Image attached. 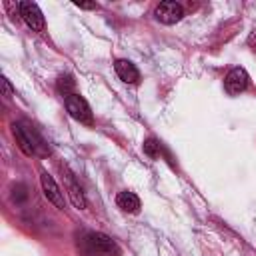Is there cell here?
Returning <instances> with one entry per match:
<instances>
[{
	"instance_id": "6da1fadb",
	"label": "cell",
	"mask_w": 256,
	"mask_h": 256,
	"mask_svg": "<svg viewBox=\"0 0 256 256\" xmlns=\"http://www.w3.org/2000/svg\"><path fill=\"white\" fill-rule=\"evenodd\" d=\"M66 110L68 114L78 120L80 124H86V126H92L94 124V116H92V110L88 106V102L80 96V94H72L66 98Z\"/></svg>"
},
{
	"instance_id": "7a4b0ae2",
	"label": "cell",
	"mask_w": 256,
	"mask_h": 256,
	"mask_svg": "<svg viewBox=\"0 0 256 256\" xmlns=\"http://www.w3.org/2000/svg\"><path fill=\"white\" fill-rule=\"evenodd\" d=\"M154 16L158 22L166 24V26H172V24H178L182 18H184V8L182 4L178 2H172V0H166V2H160L154 10Z\"/></svg>"
},
{
	"instance_id": "3957f363",
	"label": "cell",
	"mask_w": 256,
	"mask_h": 256,
	"mask_svg": "<svg viewBox=\"0 0 256 256\" xmlns=\"http://www.w3.org/2000/svg\"><path fill=\"white\" fill-rule=\"evenodd\" d=\"M88 246L98 256H118L120 254L116 242L110 236H106L104 232H90L88 234Z\"/></svg>"
},
{
	"instance_id": "277c9868",
	"label": "cell",
	"mask_w": 256,
	"mask_h": 256,
	"mask_svg": "<svg viewBox=\"0 0 256 256\" xmlns=\"http://www.w3.org/2000/svg\"><path fill=\"white\" fill-rule=\"evenodd\" d=\"M248 84H250V76H248V72H246L244 68H240V66L232 68V70L226 74V78H224V88H226V92H228L230 96H236V94L244 92V90L248 88Z\"/></svg>"
},
{
	"instance_id": "5b68a950",
	"label": "cell",
	"mask_w": 256,
	"mask_h": 256,
	"mask_svg": "<svg viewBox=\"0 0 256 256\" xmlns=\"http://www.w3.org/2000/svg\"><path fill=\"white\" fill-rule=\"evenodd\" d=\"M40 184H42V190H44V196L48 198V202H52L58 210H64V208H66L64 192L60 190V186L56 184V180H54L48 172H42V174H40Z\"/></svg>"
},
{
	"instance_id": "8992f818",
	"label": "cell",
	"mask_w": 256,
	"mask_h": 256,
	"mask_svg": "<svg viewBox=\"0 0 256 256\" xmlns=\"http://www.w3.org/2000/svg\"><path fill=\"white\" fill-rule=\"evenodd\" d=\"M18 8H20V16L28 24V28H32L34 32H42L44 30L46 22H44V16H42L38 4H34V2H20Z\"/></svg>"
},
{
	"instance_id": "52a82bcc",
	"label": "cell",
	"mask_w": 256,
	"mask_h": 256,
	"mask_svg": "<svg viewBox=\"0 0 256 256\" xmlns=\"http://www.w3.org/2000/svg\"><path fill=\"white\" fill-rule=\"evenodd\" d=\"M114 70H116L118 78L122 82H126V84H136L140 80V72L130 60H116L114 62Z\"/></svg>"
},
{
	"instance_id": "ba28073f",
	"label": "cell",
	"mask_w": 256,
	"mask_h": 256,
	"mask_svg": "<svg viewBox=\"0 0 256 256\" xmlns=\"http://www.w3.org/2000/svg\"><path fill=\"white\" fill-rule=\"evenodd\" d=\"M116 204H118V208H122L124 212H130V214H136L140 210V198L128 190H124L116 196Z\"/></svg>"
},
{
	"instance_id": "9c48e42d",
	"label": "cell",
	"mask_w": 256,
	"mask_h": 256,
	"mask_svg": "<svg viewBox=\"0 0 256 256\" xmlns=\"http://www.w3.org/2000/svg\"><path fill=\"white\" fill-rule=\"evenodd\" d=\"M66 186H68V196H70V200H72V204L76 206V208H86V198H84V192H82V188L76 184V180L72 178V174H68L66 176Z\"/></svg>"
},
{
	"instance_id": "30bf717a",
	"label": "cell",
	"mask_w": 256,
	"mask_h": 256,
	"mask_svg": "<svg viewBox=\"0 0 256 256\" xmlns=\"http://www.w3.org/2000/svg\"><path fill=\"white\" fill-rule=\"evenodd\" d=\"M74 86H76V82L72 80V76L66 74V76H60V78H58V90H60V94H64L66 98L74 94Z\"/></svg>"
},
{
	"instance_id": "8fae6325",
	"label": "cell",
	"mask_w": 256,
	"mask_h": 256,
	"mask_svg": "<svg viewBox=\"0 0 256 256\" xmlns=\"http://www.w3.org/2000/svg\"><path fill=\"white\" fill-rule=\"evenodd\" d=\"M144 154L150 156V158H156V156L160 154V144H158L154 138L144 140Z\"/></svg>"
},
{
	"instance_id": "7c38bea8",
	"label": "cell",
	"mask_w": 256,
	"mask_h": 256,
	"mask_svg": "<svg viewBox=\"0 0 256 256\" xmlns=\"http://www.w3.org/2000/svg\"><path fill=\"white\" fill-rule=\"evenodd\" d=\"M2 88H4V96L6 98H12L14 96V88H12V84H10L8 78H2Z\"/></svg>"
},
{
	"instance_id": "4fadbf2b",
	"label": "cell",
	"mask_w": 256,
	"mask_h": 256,
	"mask_svg": "<svg viewBox=\"0 0 256 256\" xmlns=\"http://www.w3.org/2000/svg\"><path fill=\"white\" fill-rule=\"evenodd\" d=\"M14 190H18V194L14 192V200L16 202H22V200H26V186H22V184H18Z\"/></svg>"
},
{
	"instance_id": "5bb4252c",
	"label": "cell",
	"mask_w": 256,
	"mask_h": 256,
	"mask_svg": "<svg viewBox=\"0 0 256 256\" xmlns=\"http://www.w3.org/2000/svg\"><path fill=\"white\" fill-rule=\"evenodd\" d=\"M76 6L82 8V10H96V8H98L94 2H76Z\"/></svg>"
}]
</instances>
